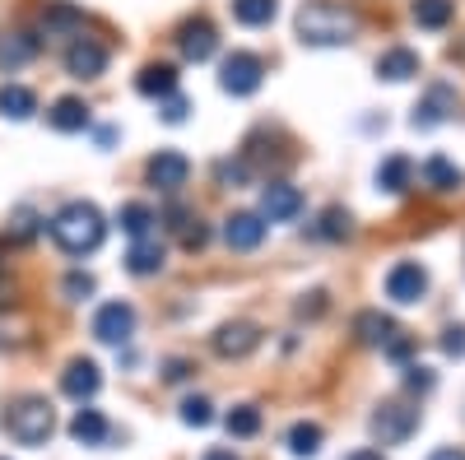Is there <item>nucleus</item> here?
Returning a JSON list of instances; mask_svg holds the SVG:
<instances>
[{
	"instance_id": "0eeeda50",
	"label": "nucleus",
	"mask_w": 465,
	"mask_h": 460,
	"mask_svg": "<svg viewBox=\"0 0 465 460\" xmlns=\"http://www.w3.org/2000/svg\"><path fill=\"white\" fill-rule=\"evenodd\" d=\"M423 293H429V270H423L419 260H401L386 270V298L391 302L414 307V302H423Z\"/></svg>"
},
{
	"instance_id": "7ed1b4c3",
	"label": "nucleus",
	"mask_w": 465,
	"mask_h": 460,
	"mask_svg": "<svg viewBox=\"0 0 465 460\" xmlns=\"http://www.w3.org/2000/svg\"><path fill=\"white\" fill-rule=\"evenodd\" d=\"M5 433L19 442V446H47L52 433H56V409L47 396H19L10 409H5Z\"/></svg>"
},
{
	"instance_id": "b1692460",
	"label": "nucleus",
	"mask_w": 465,
	"mask_h": 460,
	"mask_svg": "<svg viewBox=\"0 0 465 460\" xmlns=\"http://www.w3.org/2000/svg\"><path fill=\"white\" fill-rule=\"evenodd\" d=\"M419 177H423V186H433V191H456V186L465 181V172H460L451 159H442V153H433V159H423Z\"/></svg>"
},
{
	"instance_id": "c9c22d12",
	"label": "nucleus",
	"mask_w": 465,
	"mask_h": 460,
	"mask_svg": "<svg viewBox=\"0 0 465 460\" xmlns=\"http://www.w3.org/2000/svg\"><path fill=\"white\" fill-rule=\"evenodd\" d=\"M247 177H252V159H223L219 163V181L223 186H247Z\"/></svg>"
},
{
	"instance_id": "4468645a",
	"label": "nucleus",
	"mask_w": 465,
	"mask_h": 460,
	"mask_svg": "<svg viewBox=\"0 0 465 460\" xmlns=\"http://www.w3.org/2000/svg\"><path fill=\"white\" fill-rule=\"evenodd\" d=\"M61 391H65L70 400H94V396L103 391L98 363H94V358H70L65 372H61Z\"/></svg>"
},
{
	"instance_id": "37998d69",
	"label": "nucleus",
	"mask_w": 465,
	"mask_h": 460,
	"mask_svg": "<svg viewBox=\"0 0 465 460\" xmlns=\"http://www.w3.org/2000/svg\"><path fill=\"white\" fill-rule=\"evenodd\" d=\"M429 460H465V451H460V446H438Z\"/></svg>"
},
{
	"instance_id": "e433bc0d",
	"label": "nucleus",
	"mask_w": 465,
	"mask_h": 460,
	"mask_svg": "<svg viewBox=\"0 0 465 460\" xmlns=\"http://www.w3.org/2000/svg\"><path fill=\"white\" fill-rule=\"evenodd\" d=\"M186 112H191V103H186L182 93H168V98H159V117H163L168 126H182V122H186Z\"/></svg>"
},
{
	"instance_id": "423d86ee",
	"label": "nucleus",
	"mask_w": 465,
	"mask_h": 460,
	"mask_svg": "<svg viewBox=\"0 0 465 460\" xmlns=\"http://www.w3.org/2000/svg\"><path fill=\"white\" fill-rule=\"evenodd\" d=\"M144 177H149L153 191L177 196V191L186 186V177H191V163H186V153H177V149H159V153L144 163Z\"/></svg>"
},
{
	"instance_id": "49530a36",
	"label": "nucleus",
	"mask_w": 465,
	"mask_h": 460,
	"mask_svg": "<svg viewBox=\"0 0 465 460\" xmlns=\"http://www.w3.org/2000/svg\"><path fill=\"white\" fill-rule=\"evenodd\" d=\"M112 140H116V131H112V126H98V144H103V149H107V144H112Z\"/></svg>"
},
{
	"instance_id": "bb28decb",
	"label": "nucleus",
	"mask_w": 465,
	"mask_h": 460,
	"mask_svg": "<svg viewBox=\"0 0 465 460\" xmlns=\"http://www.w3.org/2000/svg\"><path fill=\"white\" fill-rule=\"evenodd\" d=\"M349 233H354V219H349V210H340V205H326V210L317 214L312 238H322V242H344Z\"/></svg>"
},
{
	"instance_id": "c85d7f7f",
	"label": "nucleus",
	"mask_w": 465,
	"mask_h": 460,
	"mask_svg": "<svg viewBox=\"0 0 465 460\" xmlns=\"http://www.w3.org/2000/svg\"><path fill=\"white\" fill-rule=\"evenodd\" d=\"M153 223H159V219H153V210L140 205V201H131V205L116 210V228H122L126 238H149V233H153Z\"/></svg>"
},
{
	"instance_id": "79ce46f5",
	"label": "nucleus",
	"mask_w": 465,
	"mask_h": 460,
	"mask_svg": "<svg viewBox=\"0 0 465 460\" xmlns=\"http://www.w3.org/2000/svg\"><path fill=\"white\" fill-rule=\"evenodd\" d=\"M191 377V363L186 358H168L163 363V381H186Z\"/></svg>"
},
{
	"instance_id": "4be33fe9",
	"label": "nucleus",
	"mask_w": 465,
	"mask_h": 460,
	"mask_svg": "<svg viewBox=\"0 0 465 460\" xmlns=\"http://www.w3.org/2000/svg\"><path fill=\"white\" fill-rule=\"evenodd\" d=\"M37 112V93L28 84H0V117L5 122H28Z\"/></svg>"
},
{
	"instance_id": "a878e982",
	"label": "nucleus",
	"mask_w": 465,
	"mask_h": 460,
	"mask_svg": "<svg viewBox=\"0 0 465 460\" xmlns=\"http://www.w3.org/2000/svg\"><path fill=\"white\" fill-rule=\"evenodd\" d=\"M410 181H414V163L405 159V153H391V159H381V168H377V186H381V191L401 196V191H410Z\"/></svg>"
},
{
	"instance_id": "f03ea898",
	"label": "nucleus",
	"mask_w": 465,
	"mask_h": 460,
	"mask_svg": "<svg viewBox=\"0 0 465 460\" xmlns=\"http://www.w3.org/2000/svg\"><path fill=\"white\" fill-rule=\"evenodd\" d=\"M359 33V15L344 10L340 0H307L298 10V37L307 47H344Z\"/></svg>"
},
{
	"instance_id": "a19ab883",
	"label": "nucleus",
	"mask_w": 465,
	"mask_h": 460,
	"mask_svg": "<svg viewBox=\"0 0 465 460\" xmlns=\"http://www.w3.org/2000/svg\"><path fill=\"white\" fill-rule=\"evenodd\" d=\"M405 387H410V391H433V372H429V367H410Z\"/></svg>"
},
{
	"instance_id": "aec40b11",
	"label": "nucleus",
	"mask_w": 465,
	"mask_h": 460,
	"mask_svg": "<svg viewBox=\"0 0 465 460\" xmlns=\"http://www.w3.org/2000/svg\"><path fill=\"white\" fill-rule=\"evenodd\" d=\"M135 89H140L144 98H168V93H177V70H173L168 61H149V65L135 74Z\"/></svg>"
},
{
	"instance_id": "1a4fd4ad",
	"label": "nucleus",
	"mask_w": 465,
	"mask_h": 460,
	"mask_svg": "<svg viewBox=\"0 0 465 460\" xmlns=\"http://www.w3.org/2000/svg\"><path fill=\"white\" fill-rule=\"evenodd\" d=\"M103 70H107V47L98 37H74L65 47V74L70 80H98Z\"/></svg>"
},
{
	"instance_id": "2eb2a0df",
	"label": "nucleus",
	"mask_w": 465,
	"mask_h": 460,
	"mask_svg": "<svg viewBox=\"0 0 465 460\" xmlns=\"http://www.w3.org/2000/svg\"><path fill=\"white\" fill-rule=\"evenodd\" d=\"M256 344H261V326L256 321H228L214 335V354L219 358H247Z\"/></svg>"
},
{
	"instance_id": "6ab92c4d",
	"label": "nucleus",
	"mask_w": 465,
	"mask_h": 460,
	"mask_svg": "<svg viewBox=\"0 0 465 460\" xmlns=\"http://www.w3.org/2000/svg\"><path fill=\"white\" fill-rule=\"evenodd\" d=\"M84 28V10L65 5V0H52V5L43 10V33L47 37H80Z\"/></svg>"
},
{
	"instance_id": "ddd939ff",
	"label": "nucleus",
	"mask_w": 465,
	"mask_h": 460,
	"mask_svg": "<svg viewBox=\"0 0 465 460\" xmlns=\"http://www.w3.org/2000/svg\"><path fill=\"white\" fill-rule=\"evenodd\" d=\"M223 242H228V251H256L265 242V219L252 214V210L228 214L223 219Z\"/></svg>"
},
{
	"instance_id": "412c9836",
	"label": "nucleus",
	"mask_w": 465,
	"mask_h": 460,
	"mask_svg": "<svg viewBox=\"0 0 465 460\" xmlns=\"http://www.w3.org/2000/svg\"><path fill=\"white\" fill-rule=\"evenodd\" d=\"M37 37L33 33H5L0 37V70H24L33 56H37Z\"/></svg>"
},
{
	"instance_id": "9b49d317",
	"label": "nucleus",
	"mask_w": 465,
	"mask_h": 460,
	"mask_svg": "<svg viewBox=\"0 0 465 460\" xmlns=\"http://www.w3.org/2000/svg\"><path fill=\"white\" fill-rule=\"evenodd\" d=\"M302 214V191L289 186V181H270L261 186V219L265 223H289Z\"/></svg>"
},
{
	"instance_id": "72a5a7b5",
	"label": "nucleus",
	"mask_w": 465,
	"mask_h": 460,
	"mask_svg": "<svg viewBox=\"0 0 465 460\" xmlns=\"http://www.w3.org/2000/svg\"><path fill=\"white\" fill-rule=\"evenodd\" d=\"M214 418V405L205 400V396H191V400H182V424L186 428H205Z\"/></svg>"
},
{
	"instance_id": "f704fd0d",
	"label": "nucleus",
	"mask_w": 465,
	"mask_h": 460,
	"mask_svg": "<svg viewBox=\"0 0 465 460\" xmlns=\"http://www.w3.org/2000/svg\"><path fill=\"white\" fill-rule=\"evenodd\" d=\"M94 289H98V279H94V275H84V270H70V275H65V284H61V293H65L70 302L94 298Z\"/></svg>"
},
{
	"instance_id": "393cba45",
	"label": "nucleus",
	"mask_w": 465,
	"mask_h": 460,
	"mask_svg": "<svg viewBox=\"0 0 465 460\" xmlns=\"http://www.w3.org/2000/svg\"><path fill=\"white\" fill-rule=\"evenodd\" d=\"M43 228H47V219H43V214H37L33 205H19V210H10V228H5V238H10L15 247H28L37 233H43Z\"/></svg>"
},
{
	"instance_id": "6e6552de",
	"label": "nucleus",
	"mask_w": 465,
	"mask_h": 460,
	"mask_svg": "<svg viewBox=\"0 0 465 460\" xmlns=\"http://www.w3.org/2000/svg\"><path fill=\"white\" fill-rule=\"evenodd\" d=\"M135 335V307L131 302H103L98 312H94V339H103V344H122Z\"/></svg>"
},
{
	"instance_id": "58836bf2",
	"label": "nucleus",
	"mask_w": 465,
	"mask_h": 460,
	"mask_svg": "<svg viewBox=\"0 0 465 460\" xmlns=\"http://www.w3.org/2000/svg\"><path fill=\"white\" fill-rule=\"evenodd\" d=\"M442 349H447L451 358H465V326H447V335H442Z\"/></svg>"
},
{
	"instance_id": "2f4dec72",
	"label": "nucleus",
	"mask_w": 465,
	"mask_h": 460,
	"mask_svg": "<svg viewBox=\"0 0 465 460\" xmlns=\"http://www.w3.org/2000/svg\"><path fill=\"white\" fill-rule=\"evenodd\" d=\"M322 424H307V418H302V424H293L289 428V451L298 455V460H312L317 451H322Z\"/></svg>"
},
{
	"instance_id": "f8f14e48",
	"label": "nucleus",
	"mask_w": 465,
	"mask_h": 460,
	"mask_svg": "<svg viewBox=\"0 0 465 460\" xmlns=\"http://www.w3.org/2000/svg\"><path fill=\"white\" fill-rule=\"evenodd\" d=\"M177 52L186 56V61H210L214 52H219V33H214V24L210 19H186L182 28H177Z\"/></svg>"
},
{
	"instance_id": "9d476101",
	"label": "nucleus",
	"mask_w": 465,
	"mask_h": 460,
	"mask_svg": "<svg viewBox=\"0 0 465 460\" xmlns=\"http://www.w3.org/2000/svg\"><path fill=\"white\" fill-rule=\"evenodd\" d=\"M451 112H456V89L438 80V84H429V93L419 98L410 126H414V131H433V126H442V122L451 117Z\"/></svg>"
},
{
	"instance_id": "c756f323",
	"label": "nucleus",
	"mask_w": 465,
	"mask_h": 460,
	"mask_svg": "<svg viewBox=\"0 0 465 460\" xmlns=\"http://www.w3.org/2000/svg\"><path fill=\"white\" fill-rule=\"evenodd\" d=\"M280 15V0H232V19L242 28H265Z\"/></svg>"
},
{
	"instance_id": "7c9ffc66",
	"label": "nucleus",
	"mask_w": 465,
	"mask_h": 460,
	"mask_svg": "<svg viewBox=\"0 0 465 460\" xmlns=\"http://www.w3.org/2000/svg\"><path fill=\"white\" fill-rule=\"evenodd\" d=\"M354 330H359L363 344H381V349H386V339H391V335H401L396 321H391V317H381V312H359Z\"/></svg>"
},
{
	"instance_id": "4c0bfd02",
	"label": "nucleus",
	"mask_w": 465,
	"mask_h": 460,
	"mask_svg": "<svg viewBox=\"0 0 465 460\" xmlns=\"http://www.w3.org/2000/svg\"><path fill=\"white\" fill-rule=\"evenodd\" d=\"M205 242H210V228H205V223H196V219H191V223L182 228V247H186V251H201Z\"/></svg>"
},
{
	"instance_id": "5701e85b",
	"label": "nucleus",
	"mask_w": 465,
	"mask_h": 460,
	"mask_svg": "<svg viewBox=\"0 0 465 460\" xmlns=\"http://www.w3.org/2000/svg\"><path fill=\"white\" fill-rule=\"evenodd\" d=\"M107 418L98 414V409H74V418H70V437L80 442V446H103L107 442Z\"/></svg>"
},
{
	"instance_id": "f257e3e1",
	"label": "nucleus",
	"mask_w": 465,
	"mask_h": 460,
	"mask_svg": "<svg viewBox=\"0 0 465 460\" xmlns=\"http://www.w3.org/2000/svg\"><path fill=\"white\" fill-rule=\"evenodd\" d=\"M47 228H52V242H56L65 256H94V251L103 247V238H107V219H103L98 205H89V201L61 205Z\"/></svg>"
},
{
	"instance_id": "c03bdc74",
	"label": "nucleus",
	"mask_w": 465,
	"mask_h": 460,
	"mask_svg": "<svg viewBox=\"0 0 465 460\" xmlns=\"http://www.w3.org/2000/svg\"><path fill=\"white\" fill-rule=\"evenodd\" d=\"M349 460H386L381 446H363V451H349Z\"/></svg>"
},
{
	"instance_id": "a211bd4d",
	"label": "nucleus",
	"mask_w": 465,
	"mask_h": 460,
	"mask_svg": "<svg viewBox=\"0 0 465 460\" xmlns=\"http://www.w3.org/2000/svg\"><path fill=\"white\" fill-rule=\"evenodd\" d=\"M89 103L84 98H56L52 112H47V126L61 131V135H74V131H89Z\"/></svg>"
},
{
	"instance_id": "ea45409f",
	"label": "nucleus",
	"mask_w": 465,
	"mask_h": 460,
	"mask_svg": "<svg viewBox=\"0 0 465 460\" xmlns=\"http://www.w3.org/2000/svg\"><path fill=\"white\" fill-rule=\"evenodd\" d=\"M322 312H326V293H307L298 302V317H322Z\"/></svg>"
},
{
	"instance_id": "39448f33",
	"label": "nucleus",
	"mask_w": 465,
	"mask_h": 460,
	"mask_svg": "<svg viewBox=\"0 0 465 460\" xmlns=\"http://www.w3.org/2000/svg\"><path fill=\"white\" fill-rule=\"evenodd\" d=\"M414 428H419V409H410V405H401V400L381 405V409L372 414V437H377L381 446H401Z\"/></svg>"
},
{
	"instance_id": "f3484780",
	"label": "nucleus",
	"mask_w": 465,
	"mask_h": 460,
	"mask_svg": "<svg viewBox=\"0 0 465 460\" xmlns=\"http://www.w3.org/2000/svg\"><path fill=\"white\" fill-rule=\"evenodd\" d=\"M414 74H419V52H410V47H386L377 56V80H386V84H405Z\"/></svg>"
},
{
	"instance_id": "473e14b6",
	"label": "nucleus",
	"mask_w": 465,
	"mask_h": 460,
	"mask_svg": "<svg viewBox=\"0 0 465 460\" xmlns=\"http://www.w3.org/2000/svg\"><path fill=\"white\" fill-rule=\"evenodd\" d=\"M223 424H228L232 437H256L261 433V409L256 405H238V409H228Z\"/></svg>"
},
{
	"instance_id": "cd10ccee",
	"label": "nucleus",
	"mask_w": 465,
	"mask_h": 460,
	"mask_svg": "<svg viewBox=\"0 0 465 460\" xmlns=\"http://www.w3.org/2000/svg\"><path fill=\"white\" fill-rule=\"evenodd\" d=\"M410 15H414V24H419V28L438 33V28H447V24H451V15H456V0H414Z\"/></svg>"
},
{
	"instance_id": "20e7f679",
	"label": "nucleus",
	"mask_w": 465,
	"mask_h": 460,
	"mask_svg": "<svg viewBox=\"0 0 465 460\" xmlns=\"http://www.w3.org/2000/svg\"><path fill=\"white\" fill-rule=\"evenodd\" d=\"M265 84V61L256 52H228L219 65V89L232 98H252Z\"/></svg>"
},
{
	"instance_id": "dca6fc26",
	"label": "nucleus",
	"mask_w": 465,
	"mask_h": 460,
	"mask_svg": "<svg viewBox=\"0 0 465 460\" xmlns=\"http://www.w3.org/2000/svg\"><path fill=\"white\" fill-rule=\"evenodd\" d=\"M163 260H168V247L159 242V233H149V238H131V251H126V270L149 279V275H159L163 270Z\"/></svg>"
},
{
	"instance_id": "a18cd8bd",
	"label": "nucleus",
	"mask_w": 465,
	"mask_h": 460,
	"mask_svg": "<svg viewBox=\"0 0 465 460\" xmlns=\"http://www.w3.org/2000/svg\"><path fill=\"white\" fill-rule=\"evenodd\" d=\"M201 460H238V455H232V451H223V446H210Z\"/></svg>"
}]
</instances>
